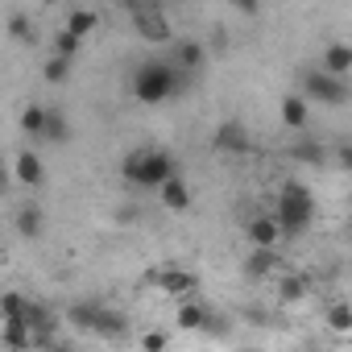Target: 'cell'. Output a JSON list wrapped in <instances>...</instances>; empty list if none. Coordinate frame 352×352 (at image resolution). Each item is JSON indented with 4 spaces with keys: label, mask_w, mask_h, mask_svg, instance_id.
<instances>
[{
    "label": "cell",
    "mask_w": 352,
    "mask_h": 352,
    "mask_svg": "<svg viewBox=\"0 0 352 352\" xmlns=\"http://www.w3.org/2000/svg\"><path fill=\"white\" fill-rule=\"evenodd\" d=\"M124 183L145 187V191H162L170 179H179V157L166 153V149H133L120 166Z\"/></svg>",
    "instance_id": "obj_1"
},
{
    "label": "cell",
    "mask_w": 352,
    "mask_h": 352,
    "mask_svg": "<svg viewBox=\"0 0 352 352\" xmlns=\"http://www.w3.org/2000/svg\"><path fill=\"white\" fill-rule=\"evenodd\" d=\"M274 220L282 224V232H286V236L307 232V228H311V220H315V195H311V187H307V183H294V179H290V183H282Z\"/></svg>",
    "instance_id": "obj_2"
},
{
    "label": "cell",
    "mask_w": 352,
    "mask_h": 352,
    "mask_svg": "<svg viewBox=\"0 0 352 352\" xmlns=\"http://www.w3.org/2000/svg\"><path fill=\"white\" fill-rule=\"evenodd\" d=\"M174 91H179V67L174 63H162V58H149L137 67L133 75V96L141 104H166Z\"/></svg>",
    "instance_id": "obj_3"
},
{
    "label": "cell",
    "mask_w": 352,
    "mask_h": 352,
    "mask_svg": "<svg viewBox=\"0 0 352 352\" xmlns=\"http://www.w3.org/2000/svg\"><path fill=\"white\" fill-rule=\"evenodd\" d=\"M302 91H307V100H319V104H327V108H340V104H348V87H344V79L327 75L323 67H311V71H302Z\"/></svg>",
    "instance_id": "obj_4"
},
{
    "label": "cell",
    "mask_w": 352,
    "mask_h": 352,
    "mask_svg": "<svg viewBox=\"0 0 352 352\" xmlns=\"http://www.w3.org/2000/svg\"><path fill=\"white\" fill-rule=\"evenodd\" d=\"M179 327H183V331H208V336H220V331H224V319L212 315L204 298H187V302H179Z\"/></svg>",
    "instance_id": "obj_5"
},
{
    "label": "cell",
    "mask_w": 352,
    "mask_h": 352,
    "mask_svg": "<svg viewBox=\"0 0 352 352\" xmlns=\"http://www.w3.org/2000/svg\"><path fill=\"white\" fill-rule=\"evenodd\" d=\"M157 286H162L166 298H174V302H187V298L199 294V278H195L191 270H183V265H166V270L157 274Z\"/></svg>",
    "instance_id": "obj_6"
},
{
    "label": "cell",
    "mask_w": 352,
    "mask_h": 352,
    "mask_svg": "<svg viewBox=\"0 0 352 352\" xmlns=\"http://www.w3.org/2000/svg\"><path fill=\"white\" fill-rule=\"evenodd\" d=\"M133 25H137V34L145 42H170V21H166L162 9H149V5L133 9Z\"/></svg>",
    "instance_id": "obj_7"
},
{
    "label": "cell",
    "mask_w": 352,
    "mask_h": 352,
    "mask_svg": "<svg viewBox=\"0 0 352 352\" xmlns=\"http://www.w3.org/2000/svg\"><path fill=\"white\" fill-rule=\"evenodd\" d=\"M245 232H249L253 249H274V245H278V236H282V224H278L274 216H253Z\"/></svg>",
    "instance_id": "obj_8"
},
{
    "label": "cell",
    "mask_w": 352,
    "mask_h": 352,
    "mask_svg": "<svg viewBox=\"0 0 352 352\" xmlns=\"http://www.w3.org/2000/svg\"><path fill=\"white\" fill-rule=\"evenodd\" d=\"M319 67H323L327 75H336V79H340V75H348V71H352V46H348V42H327V46H323Z\"/></svg>",
    "instance_id": "obj_9"
},
{
    "label": "cell",
    "mask_w": 352,
    "mask_h": 352,
    "mask_svg": "<svg viewBox=\"0 0 352 352\" xmlns=\"http://www.w3.org/2000/svg\"><path fill=\"white\" fill-rule=\"evenodd\" d=\"M13 174H17V183H21V187H42V179H46L42 157H38L34 149H21V153H17V166H13Z\"/></svg>",
    "instance_id": "obj_10"
},
{
    "label": "cell",
    "mask_w": 352,
    "mask_h": 352,
    "mask_svg": "<svg viewBox=\"0 0 352 352\" xmlns=\"http://www.w3.org/2000/svg\"><path fill=\"white\" fill-rule=\"evenodd\" d=\"M216 149H224V153H245V149H249L245 124H241V120H224V124L216 129Z\"/></svg>",
    "instance_id": "obj_11"
},
{
    "label": "cell",
    "mask_w": 352,
    "mask_h": 352,
    "mask_svg": "<svg viewBox=\"0 0 352 352\" xmlns=\"http://www.w3.org/2000/svg\"><path fill=\"white\" fill-rule=\"evenodd\" d=\"M282 265V257H278V249H253L249 257H245V278H253V282H261V278H270L274 270Z\"/></svg>",
    "instance_id": "obj_12"
},
{
    "label": "cell",
    "mask_w": 352,
    "mask_h": 352,
    "mask_svg": "<svg viewBox=\"0 0 352 352\" xmlns=\"http://www.w3.org/2000/svg\"><path fill=\"white\" fill-rule=\"evenodd\" d=\"M91 331L104 336V340H120V336L129 331V319H124V311H112V307L100 302V311H96V327H91Z\"/></svg>",
    "instance_id": "obj_13"
},
{
    "label": "cell",
    "mask_w": 352,
    "mask_h": 352,
    "mask_svg": "<svg viewBox=\"0 0 352 352\" xmlns=\"http://www.w3.org/2000/svg\"><path fill=\"white\" fill-rule=\"evenodd\" d=\"M282 124L290 133H302L307 129V96H282V108H278Z\"/></svg>",
    "instance_id": "obj_14"
},
{
    "label": "cell",
    "mask_w": 352,
    "mask_h": 352,
    "mask_svg": "<svg viewBox=\"0 0 352 352\" xmlns=\"http://www.w3.org/2000/svg\"><path fill=\"white\" fill-rule=\"evenodd\" d=\"M13 224H17V232L25 236V241H34V236H42V208L38 204H25V208H17V216H13Z\"/></svg>",
    "instance_id": "obj_15"
},
{
    "label": "cell",
    "mask_w": 352,
    "mask_h": 352,
    "mask_svg": "<svg viewBox=\"0 0 352 352\" xmlns=\"http://www.w3.org/2000/svg\"><path fill=\"white\" fill-rule=\"evenodd\" d=\"M157 195H162V204H166L170 212H187V208H191V187H187L183 179H170Z\"/></svg>",
    "instance_id": "obj_16"
},
{
    "label": "cell",
    "mask_w": 352,
    "mask_h": 352,
    "mask_svg": "<svg viewBox=\"0 0 352 352\" xmlns=\"http://www.w3.org/2000/svg\"><path fill=\"white\" fill-rule=\"evenodd\" d=\"M96 25H100V17H96L91 9H71V13H67V25H63V30H67L71 38H79V42H83V38H87V34H91Z\"/></svg>",
    "instance_id": "obj_17"
},
{
    "label": "cell",
    "mask_w": 352,
    "mask_h": 352,
    "mask_svg": "<svg viewBox=\"0 0 352 352\" xmlns=\"http://www.w3.org/2000/svg\"><path fill=\"white\" fill-rule=\"evenodd\" d=\"M204 63H208V50L199 42H183L179 50H174V67L179 71H199Z\"/></svg>",
    "instance_id": "obj_18"
},
{
    "label": "cell",
    "mask_w": 352,
    "mask_h": 352,
    "mask_svg": "<svg viewBox=\"0 0 352 352\" xmlns=\"http://www.w3.org/2000/svg\"><path fill=\"white\" fill-rule=\"evenodd\" d=\"M46 124H50V108L30 104V108L21 112V133H30V137H46Z\"/></svg>",
    "instance_id": "obj_19"
},
{
    "label": "cell",
    "mask_w": 352,
    "mask_h": 352,
    "mask_svg": "<svg viewBox=\"0 0 352 352\" xmlns=\"http://www.w3.org/2000/svg\"><path fill=\"white\" fill-rule=\"evenodd\" d=\"M307 294H311V282H307L302 274H286V278L278 282V298H282V302H302Z\"/></svg>",
    "instance_id": "obj_20"
},
{
    "label": "cell",
    "mask_w": 352,
    "mask_h": 352,
    "mask_svg": "<svg viewBox=\"0 0 352 352\" xmlns=\"http://www.w3.org/2000/svg\"><path fill=\"white\" fill-rule=\"evenodd\" d=\"M290 157L298 162V166H323V145H315V141H294L290 145Z\"/></svg>",
    "instance_id": "obj_21"
},
{
    "label": "cell",
    "mask_w": 352,
    "mask_h": 352,
    "mask_svg": "<svg viewBox=\"0 0 352 352\" xmlns=\"http://www.w3.org/2000/svg\"><path fill=\"white\" fill-rule=\"evenodd\" d=\"M96 311H100V302H75V307L67 311V323L79 327V331H91V327H96Z\"/></svg>",
    "instance_id": "obj_22"
},
{
    "label": "cell",
    "mask_w": 352,
    "mask_h": 352,
    "mask_svg": "<svg viewBox=\"0 0 352 352\" xmlns=\"http://www.w3.org/2000/svg\"><path fill=\"white\" fill-rule=\"evenodd\" d=\"M42 79H46V83H54V87H58V83H67V79H71V58L50 54V58H46V67H42Z\"/></svg>",
    "instance_id": "obj_23"
},
{
    "label": "cell",
    "mask_w": 352,
    "mask_h": 352,
    "mask_svg": "<svg viewBox=\"0 0 352 352\" xmlns=\"http://www.w3.org/2000/svg\"><path fill=\"white\" fill-rule=\"evenodd\" d=\"M42 141H54V145L71 141V120H67L63 112H50V124H46V137H42Z\"/></svg>",
    "instance_id": "obj_24"
},
{
    "label": "cell",
    "mask_w": 352,
    "mask_h": 352,
    "mask_svg": "<svg viewBox=\"0 0 352 352\" xmlns=\"http://www.w3.org/2000/svg\"><path fill=\"white\" fill-rule=\"evenodd\" d=\"M327 327L331 331H352V307L348 302H331L327 307Z\"/></svg>",
    "instance_id": "obj_25"
},
{
    "label": "cell",
    "mask_w": 352,
    "mask_h": 352,
    "mask_svg": "<svg viewBox=\"0 0 352 352\" xmlns=\"http://www.w3.org/2000/svg\"><path fill=\"white\" fill-rule=\"evenodd\" d=\"M9 34H13L17 42H38V30H34V21H30L25 13H13V17H9Z\"/></svg>",
    "instance_id": "obj_26"
},
{
    "label": "cell",
    "mask_w": 352,
    "mask_h": 352,
    "mask_svg": "<svg viewBox=\"0 0 352 352\" xmlns=\"http://www.w3.org/2000/svg\"><path fill=\"white\" fill-rule=\"evenodd\" d=\"M166 348H170V336H166L162 327L141 331V352H166Z\"/></svg>",
    "instance_id": "obj_27"
},
{
    "label": "cell",
    "mask_w": 352,
    "mask_h": 352,
    "mask_svg": "<svg viewBox=\"0 0 352 352\" xmlns=\"http://www.w3.org/2000/svg\"><path fill=\"white\" fill-rule=\"evenodd\" d=\"M75 50H79V38H71L67 30L54 38V54H63V58H75Z\"/></svg>",
    "instance_id": "obj_28"
},
{
    "label": "cell",
    "mask_w": 352,
    "mask_h": 352,
    "mask_svg": "<svg viewBox=\"0 0 352 352\" xmlns=\"http://www.w3.org/2000/svg\"><path fill=\"white\" fill-rule=\"evenodd\" d=\"M336 166H340V170H352V145H340V149H336Z\"/></svg>",
    "instance_id": "obj_29"
},
{
    "label": "cell",
    "mask_w": 352,
    "mask_h": 352,
    "mask_svg": "<svg viewBox=\"0 0 352 352\" xmlns=\"http://www.w3.org/2000/svg\"><path fill=\"white\" fill-rule=\"evenodd\" d=\"M241 352H261V348H241Z\"/></svg>",
    "instance_id": "obj_30"
}]
</instances>
